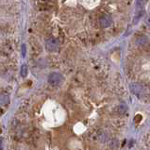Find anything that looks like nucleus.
Masks as SVG:
<instances>
[{"label": "nucleus", "instance_id": "nucleus-1", "mask_svg": "<svg viewBox=\"0 0 150 150\" xmlns=\"http://www.w3.org/2000/svg\"><path fill=\"white\" fill-rule=\"evenodd\" d=\"M148 0H138L136 3V15H135V23L138 22V20L144 13V7L146 5Z\"/></svg>", "mask_w": 150, "mask_h": 150}, {"label": "nucleus", "instance_id": "nucleus-2", "mask_svg": "<svg viewBox=\"0 0 150 150\" xmlns=\"http://www.w3.org/2000/svg\"><path fill=\"white\" fill-rule=\"evenodd\" d=\"M62 81V76L59 73H51L48 76V82L52 86H58Z\"/></svg>", "mask_w": 150, "mask_h": 150}, {"label": "nucleus", "instance_id": "nucleus-3", "mask_svg": "<svg viewBox=\"0 0 150 150\" xmlns=\"http://www.w3.org/2000/svg\"><path fill=\"white\" fill-rule=\"evenodd\" d=\"M45 47L49 51H55L59 47V42L56 39H49L45 44Z\"/></svg>", "mask_w": 150, "mask_h": 150}, {"label": "nucleus", "instance_id": "nucleus-4", "mask_svg": "<svg viewBox=\"0 0 150 150\" xmlns=\"http://www.w3.org/2000/svg\"><path fill=\"white\" fill-rule=\"evenodd\" d=\"M130 90H131V92L134 93V95L136 96H140L141 95H143V88L140 86L139 84H136V83H133V84H131L130 85Z\"/></svg>", "mask_w": 150, "mask_h": 150}, {"label": "nucleus", "instance_id": "nucleus-5", "mask_svg": "<svg viewBox=\"0 0 150 150\" xmlns=\"http://www.w3.org/2000/svg\"><path fill=\"white\" fill-rule=\"evenodd\" d=\"M100 24L103 28H109L111 24V18L109 15H104L103 17H101Z\"/></svg>", "mask_w": 150, "mask_h": 150}, {"label": "nucleus", "instance_id": "nucleus-6", "mask_svg": "<svg viewBox=\"0 0 150 150\" xmlns=\"http://www.w3.org/2000/svg\"><path fill=\"white\" fill-rule=\"evenodd\" d=\"M148 42V38L144 35H141L139 37H137L136 39V44L138 45H145Z\"/></svg>", "mask_w": 150, "mask_h": 150}, {"label": "nucleus", "instance_id": "nucleus-7", "mask_svg": "<svg viewBox=\"0 0 150 150\" xmlns=\"http://www.w3.org/2000/svg\"><path fill=\"white\" fill-rule=\"evenodd\" d=\"M10 103V96L7 93H1L0 95V105L6 106Z\"/></svg>", "mask_w": 150, "mask_h": 150}, {"label": "nucleus", "instance_id": "nucleus-8", "mask_svg": "<svg viewBox=\"0 0 150 150\" xmlns=\"http://www.w3.org/2000/svg\"><path fill=\"white\" fill-rule=\"evenodd\" d=\"M28 75V66L25 65V64H24V65L21 67V76H23V78H25V76H27Z\"/></svg>", "mask_w": 150, "mask_h": 150}, {"label": "nucleus", "instance_id": "nucleus-9", "mask_svg": "<svg viewBox=\"0 0 150 150\" xmlns=\"http://www.w3.org/2000/svg\"><path fill=\"white\" fill-rule=\"evenodd\" d=\"M144 23H145V25H146L150 27V14H148V15L144 18Z\"/></svg>", "mask_w": 150, "mask_h": 150}, {"label": "nucleus", "instance_id": "nucleus-10", "mask_svg": "<svg viewBox=\"0 0 150 150\" xmlns=\"http://www.w3.org/2000/svg\"><path fill=\"white\" fill-rule=\"evenodd\" d=\"M3 149V139L0 138V150Z\"/></svg>", "mask_w": 150, "mask_h": 150}, {"label": "nucleus", "instance_id": "nucleus-11", "mask_svg": "<svg viewBox=\"0 0 150 150\" xmlns=\"http://www.w3.org/2000/svg\"><path fill=\"white\" fill-rule=\"evenodd\" d=\"M25 46L23 45V56H25Z\"/></svg>", "mask_w": 150, "mask_h": 150}]
</instances>
